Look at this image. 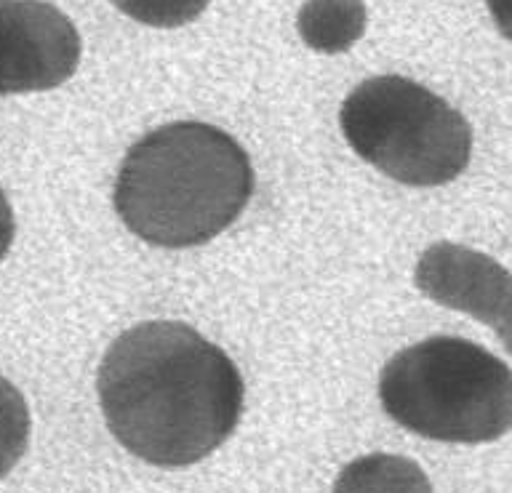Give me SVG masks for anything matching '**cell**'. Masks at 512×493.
Wrapping results in <instances>:
<instances>
[{
    "label": "cell",
    "instance_id": "obj_1",
    "mask_svg": "<svg viewBox=\"0 0 512 493\" xmlns=\"http://www.w3.org/2000/svg\"><path fill=\"white\" fill-rule=\"evenodd\" d=\"M96 390L115 440L155 467H190L214 454L238 427L246 395L230 355L176 320L120 334Z\"/></svg>",
    "mask_w": 512,
    "mask_h": 493
},
{
    "label": "cell",
    "instance_id": "obj_2",
    "mask_svg": "<svg viewBox=\"0 0 512 493\" xmlns=\"http://www.w3.org/2000/svg\"><path fill=\"white\" fill-rule=\"evenodd\" d=\"M254 195V166L227 131L198 120L155 128L131 147L115 211L158 248H195L222 235Z\"/></svg>",
    "mask_w": 512,
    "mask_h": 493
},
{
    "label": "cell",
    "instance_id": "obj_3",
    "mask_svg": "<svg viewBox=\"0 0 512 493\" xmlns=\"http://www.w3.org/2000/svg\"><path fill=\"white\" fill-rule=\"evenodd\" d=\"M392 422L440 443H494L512 422L510 366L475 342L432 336L398 352L379 376Z\"/></svg>",
    "mask_w": 512,
    "mask_h": 493
},
{
    "label": "cell",
    "instance_id": "obj_4",
    "mask_svg": "<svg viewBox=\"0 0 512 493\" xmlns=\"http://www.w3.org/2000/svg\"><path fill=\"white\" fill-rule=\"evenodd\" d=\"M339 126L360 158L408 187H443L467 171L472 128L459 110L403 75L363 80Z\"/></svg>",
    "mask_w": 512,
    "mask_h": 493
},
{
    "label": "cell",
    "instance_id": "obj_5",
    "mask_svg": "<svg viewBox=\"0 0 512 493\" xmlns=\"http://www.w3.org/2000/svg\"><path fill=\"white\" fill-rule=\"evenodd\" d=\"M78 27L43 0H0V94L51 91L80 64Z\"/></svg>",
    "mask_w": 512,
    "mask_h": 493
},
{
    "label": "cell",
    "instance_id": "obj_6",
    "mask_svg": "<svg viewBox=\"0 0 512 493\" xmlns=\"http://www.w3.org/2000/svg\"><path fill=\"white\" fill-rule=\"evenodd\" d=\"M414 283L432 302L483 320L510 347V272L491 256L435 243L419 256Z\"/></svg>",
    "mask_w": 512,
    "mask_h": 493
},
{
    "label": "cell",
    "instance_id": "obj_7",
    "mask_svg": "<svg viewBox=\"0 0 512 493\" xmlns=\"http://www.w3.org/2000/svg\"><path fill=\"white\" fill-rule=\"evenodd\" d=\"M363 0H307L296 16V30L318 54H344L366 32Z\"/></svg>",
    "mask_w": 512,
    "mask_h": 493
},
{
    "label": "cell",
    "instance_id": "obj_8",
    "mask_svg": "<svg viewBox=\"0 0 512 493\" xmlns=\"http://www.w3.org/2000/svg\"><path fill=\"white\" fill-rule=\"evenodd\" d=\"M334 493H432V483L406 456L371 454L339 472Z\"/></svg>",
    "mask_w": 512,
    "mask_h": 493
},
{
    "label": "cell",
    "instance_id": "obj_9",
    "mask_svg": "<svg viewBox=\"0 0 512 493\" xmlns=\"http://www.w3.org/2000/svg\"><path fill=\"white\" fill-rule=\"evenodd\" d=\"M30 440V408L14 384L0 376V480L14 470Z\"/></svg>",
    "mask_w": 512,
    "mask_h": 493
},
{
    "label": "cell",
    "instance_id": "obj_10",
    "mask_svg": "<svg viewBox=\"0 0 512 493\" xmlns=\"http://www.w3.org/2000/svg\"><path fill=\"white\" fill-rule=\"evenodd\" d=\"M112 6L147 27H182L195 22L211 0H110Z\"/></svg>",
    "mask_w": 512,
    "mask_h": 493
},
{
    "label": "cell",
    "instance_id": "obj_11",
    "mask_svg": "<svg viewBox=\"0 0 512 493\" xmlns=\"http://www.w3.org/2000/svg\"><path fill=\"white\" fill-rule=\"evenodd\" d=\"M16 235V222H14V208L8 203L6 192L0 187V262L6 259L8 248L14 243Z\"/></svg>",
    "mask_w": 512,
    "mask_h": 493
}]
</instances>
